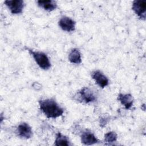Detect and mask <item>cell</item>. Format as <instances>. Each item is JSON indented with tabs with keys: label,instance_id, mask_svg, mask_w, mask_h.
I'll use <instances>...</instances> for the list:
<instances>
[{
	"label": "cell",
	"instance_id": "cell-11",
	"mask_svg": "<svg viewBox=\"0 0 146 146\" xmlns=\"http://www.w3.org/2000/svg\"><path fill=\"white\" fill-rule=\"evenodd\" d=\"M38 5L44 10L48 11L54 10L56 8V2L52 0H46V1H38Z\"/></svg>",
	"mask_w": 146,
	"mask_h": 146
},
{
	"label": "cell",
	"instance_id": "cell-3",
	"mask_svg": "<svg viewBox=\"0 0 146 146\" xmlns=\"http://www.w3.org/2000/svg\"><path fill=\"white\" fill-rule=\"evenodd\" d=\"M78 99L81 102L85 103H90L94 102L96 98L94 92L88 87H83L78 93Z\"/></svg>",
	"mask_w": 146,
	"mask_h": 146
},
{
	"label": "cell",
	"instance_id": "cell-1",
	"mask_svg": "<svg viewBox=\"0 0 146 146\" xmlns=\"http://www.w3.org/2000/svg\"><path fill=\"white\" fill-rule=\"evenodd\" d=\"M39 104L41 111L48 119L58 117L64 112L63 109L52 98L41 99L39 101Z\"/></svg>",
	"mask_w": 146,
	"mask_h": 146
},
{
	"label": "cell",
	"instance_id": "cell-13",
	"mask_svg": "<svg viewBox=\"0 0 146 146\" xmlns=\"http://www.w3.org/2000/svg\"><path fill=\"white\" fill-rule=\"evenodd\" d=\"M54 144L56 146H59V145L67 146V145H71L69 139L67 136L62 135L60 132H58L56 134Z\"/></svg>",
	"mask_w": 146,
	"mask_h": 146
},
{
	"label": "cell",
	"instance_id": "cell-15",
	"mask_svg": "<svg viewBox=\"0 0 146 146\" xmlns=\"http://www.w3.org/2000/svg\"><path fill=\"white\" fill-rule=\"evenodd\" d=\"M108 118L106 117H101V119H100V125L102 127H104V125H106V124L108 122Z\"/></svg>",
	"mask_w": 146,
	"mask_h": 146
},
{
	"label": "cell",
	"instance_id": "cell-14",
	"mask_svg": "<svg viewBox=\"0 0 146 146\" xmlns=\"http://www.w3.org/2000/svg\"><path fill=\"white\" fill-rule=\"evenodd\" d=\"M117 139V134L113 131H110L104 135V142L110 144L116 141Z\"/></svg>",
	"mask_w": 146,
	"mask_h": 146
},
{
	"label": "cell",
	"instance_id": "cell-8",
	"mask_svg": "<svg viewBox=\"0 0 146 146\" xmlns=\"http://www.w3.org/2000/svg\"><path fill=\"white\" fill-rule=\"evenodd\" d=\"M17 132L18 135L22 139H28L33 135L31 127L26 123H22L20 124L17 127Z\"/></svg>",
	"mask_w": 146,
	"mask_h": 146
},
{
	"label": "cell",
	"instance_id": "cell-4",
	"mask_svg": "<svg viewBox=\"0 0 146 146\" xmlns=\"http://www.w3.org/2000/svg\"><path fill=\"white\" fill-rule=\"evenodd\" d=\"M132 9L140 19H145L146 2L145 1L136 0L133 1Z\"/></svg>",
	"mask_w": 146,
	"mask_h": 146
},
{
	"label": "cell",
	"instance_id": "cell-12",
	"mask_svg": "<svg viewBox=\"0 0 146 146\" xmlns=\"http://www.w3.org/2000/svg\"><path fill=\"white\" fill-rule=\"evenodd\" d=\"M70 62L74 64H79L82 62L81 54L78 48H73L68 55Z\"/></svg>",
	"mask_w": 146,
	"mask_h": 146
},
{
	"label": "cell",
	"instance_id": "cell-2",
	"mask_svg": "<svg viewBox=\"0 0 146 146\" xmlns=\"http://www.w3.org/2000/svg\"><path fill=\"white\" fill-rule=\"evenodd\" d=\"M29 53L33 56L37 64L43 70H48L51 67V63L47 55L42 52L35 51L30 48H27Z\"/></svg>",
	"mask_w": 146,
	"mask_h": 146
},
{
	"label": "cell",
	"instance_id": "cell-10",
	"mask_svg": "<svg viewBox=\"0 0 146 146\" xmlns=\"http://www.w3.org/2000/svg\"><path fill=\"white\" fill-rule=\"evenodd\" d=\"M117 99L127 110L130 109L133 105V98L132 95L129 94H119L117 96Z\"/></svg>",
	"mask_w": 146,
	"mask_h": 146
},
{
	"label": "cell",
	"instance_id": "cell-6",
	"mask_svg": "<svg viewBox=\"0 0 146 146\" xmlns=\"http://www.w3.org/2000/svg\"><path fill=\"white\" fill-rule=\"evenodd\" d=\"M91 76L95 83L102 88H104L108 85L109 80L107 77L100 71L96 70L92 72Z\"/></svg>",
	"mask_w": 146,
	"mask_h": 146
},
{
	"label": "cell",
	"instance_id": "cell-5",
	"mask_svg": "<svg viewBox=\"0 0 146 146\" xmlns=\"http://www.w3.org/2000/svg\"><path fill=\"white\" fill-rule=\"evenodd\" d=\"M4 3L12 14H18L22 12L24 7V2L23 1L8 0L5 1Z\"/></svg>",
	"mask_w": 146,
	"mask_h": 146
},
{
	"label": "cell",
	"instance_id": "cell-7",
	"mask_svg": "<svg viewBox=\"0 0 146 146\" xmlns=\"http://www.w3.org/2000/svg\"><path fill=\"white\" fill-rule=\"evenodd\" d=\"M58 24L60 27L65 31H73L75 29V22L68 17H62L59 21Z\"/></svg>",
	"mask_w": 146,
	"mask_h": 146
},
{
	"label": "cell",
	"instance_id": "cell-9",
	"mask_svg": "<svg viewBox=\"0 0 146 146\" xmlns=\"http://www.w3.org/2000/svg\"><path fill=\"white\" fill-rule=\"evenodd\" d=\"M81 141L84 145H92L99 143V140L95 135L89 130H86L81 135Z\"/></svg>",
	"mask_w": 146,
	"mask_h": 146
}]
</instances>
